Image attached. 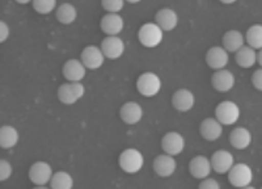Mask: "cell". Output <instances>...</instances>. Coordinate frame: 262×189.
<instances>
[{
    "instance_id": "cell-1",
    "label": "cell",
    "mask_w": 262,
    "mask_h": 189,
    "mask_svg": "<svg viewBox=\"0 0 262 189\" xmlns=\"http://www.w3.org/2000/svg\"><path fill=\"white\" fill-rule=\"evenodd\" d=\"M119 167L128 175H135L143 168L144 156L138 149H126L119 155Z\"/></svg>"
},
{
    "instance_id": "cell-2",
    "label": "cell",
    "mask_w": 262,
    "mask_h": 189,
    "mask_svg": "<svg viewBox=\"0 0 262 189\" xmlns=\"http://www.w3.org/2000/svg\"><path fill=\"white\" fill-rule=\"evenodd\" d=\"M163 38L164 32L156 23H146L138 32V39L147 49L158 48L163 42Z\"/></svg>"
},
{
    "instance_id": "cell-3",
    "label": "cell",
    "mask_w": 262,
    "mask_h": 189,
    "mask_svg": "<svg viewBox=\"0 0 262 189\" xmlns=\"http://www.w3.org/2000/svg\"><path fill=\"white\" fill-rule=\"evenodd\" d=\"M240 114H242L240 107L231 100L219 102L215 109V118L223 126L235 125L240 120Z\"/></svg>"
},
{
    "instance_id": "cell-4",
    "label": "cell",
    "mask_w": 262,
    "mask_h": 189,
    "mask_svg": "<svg viewBox=\"0 0 262 189\" xmlns=\"http://www.w3.org/2000/svg\"><path fill=\"white\" fill-rule=\"evenodd\" d=\"M138 92L144 97H155L161 91V79L151 71L143 72L137 80Z\"/></svg>"
},
{
    "instance_id": "cell-5",
    "label": "cell",
    "mask_w": 262,
    "mask_h": 189,
    "mask_svg": "<svg viewBox=\"0 0 262 189\" xmlns=\"http://www.w3.org/2000/svg\"><path fill=\"white\" fill-rule=\"evenodd\" d=\"M253 170L247 163H237L228 172L229 184L238 189L249 186L252 181H253Z\"/></svg>"
},
{
    "instance_id": "cell-6",
    "label": "cell",
    "mask_w": 262,
    "mask_h": 189,
    "mask_svg": "<svg viewBox=\"0 0 262 189\" xmlns=\"http://www.w3.org/2000/svg\"><path fill=\"white\" fill-rule=\"evenodd\" d=\"M85 87L81 83H64L58 88V99L64 105H74L84 96Z\"/></svg>"
},
{
    "instance_id": "cell-7",
    "label": "cell",
    "mask_w": 262,
    "mask_h": 189,
    "mask_svg": "<svg viewBox=\"0 0 262 189\" xmlns=\"http://www.w3.org/2000/svg\"><path fill=\"white\" fill-rule=\"evenodd\" d=\"M54 176L53 168L46 162L33 163L29 168V179L33 184L38 185H46L51 181Z\"/></svg>"
},
{
    "instance_id": "cell-8",
    "label": "cell",
    "mask_w": 262,
    "mask_h": 189,
    "mask_svg": "<svg viewBox=\"0 0 262 189\" xmlns=\"http://www.w3.org/2000/svg\"><path fill=\"white\" fill-rule=\"evenodd\" d=\"M185 144H186L185 138L177 132L167 133L161 139V149L164 154H168L170 156L180 155L184 151Z\"/></svg>"
},
{
    "instance_id": "cell-9",
    "label": "cell",
    "mask_w": 262,
    "mask_h": 189,
    "mask_svg": "<svg viewBox=\"0 0 262 189\" xmlns=\"http://www.w3.org/2000/svg\"><path fill=\"white\" fill-rule=\"evenodd\" d=\"M212 165L211 160L205 155H196L189 163V172L194 179L205 180L211 175Z\"/></svg>"
},
{
    "instance_id": "cell-10",
    "label": "cell",
    "mask_w": 262,
    "mask_h": 189,
    "mask_svg": "<svg viewBox=\"0 0 262 189\" xmlns=\"http://www.w3.org/2000/svg\"><path fill=\"white\" fill-rule=\"evenodd\" d=\"M229 62V54L228 51L222 46H212L211 49L207 50L206 53V63L210 69L219 71V70H224Z\"/></svg>"
},
{
    "instance_id": "cell-11",
    "label": "cell",
    "mask_w": 262,
    "mask_h": 189,
    "mask_svg": "<svg viewBox=\"0 0 262 189\" xmlns=\"http://www.w3.org/2000/svg\"><path fill=\"white\" fill-rule=\"evenodd\" d=\"M210 160H211L212 171L219 175L228 174L235 165V158H233L232 153H229L227 150L215 151Z\"/></svg>"
},
{
    "instance_id": "cell-12",
    "label": "cell",
    "mask_w": 262,
    "mask_h": 189,
    "mask_svg": "<svg viewBox=\"0 0 262 189\" xmlns=\"http://www.w3.org/2000/svg\"><path fill=\"white\" fill-rule=\"evenodd\" d=\"M125 42L122 38L117 37H106V38L102 39L101 42V50L104 53L105 58L107 59H118L123 55L125 53Z\"/></svg>"
},
{
    "instance_id": "cell-13",
    "label": "cell",
    "mask_w": 262,
    "mask_h": 189,
    "mask_svg": "<svg viewBox=\"0 0 262 189\" xmlns=\"http://www.w3.org/2000/svg\"><path fill=\"white\" fill-rule=\"evenodd\" d=\"M63 76L70 83H81L86 75V67L79 59H69L62 69Z\"/></svg>"
},
{
    "instance_id": "cell-14",
    "label": "cell",
    "mask_w": 262,
    "mask_h": 189,
    "mask_svg": "<svg viewBox=\"0 0 262 189\" xmlns=\"http://www.w3.org/2000/svg\"><path fill=\"white\" fill-rule=\"evenodd\" d=\"M81 62L88 70H97L104 65L105 55L101 48L97 46H86L81 51Z\"/></svg>"
},
{
    "instance_id": "cell-15",
    "label": "cell",
    "mask_w": 262,
    "mask_h": 189,
    "mask_svg": "<svg viewBox=\"0 0 262 189\" xmlns=\"http://www.w3.org/2000/svg\"><path fill=\"white\" fill-rule=\"evenodd\" d=\"M177 170V162L174 156L161 154L154 160V171L160 177H170Z\"/></svg>"
},
{
    "instance_id": "cell-16",
    "label": "cell",
    "mask_w": 262,
    "mask_h": 189,
    "mask_svg": "<svg viewBox=\"0 0 262 189\" xmlns=\"http://www.w3.org/2000/svg\"><path fill=\"white\" fill-rule=\"evenodd\" d=\"M194 104H195V96L190 90L181 88V90H177L173 93L172 105L176 111L185 113V112L191 111Z\"/></svg>"
},
{
    "instance_id": "cell-17",
    "label": "cell",
    "mask_w": 262,
    "mask_h": 189,
    "mask_svg": "<svg viewBox=\"0 0 262 189\" xmlns=\"http://www.w3.org/2000/svg\"><path fill=\"white\" fill-rule=\"evenodd\" d=\"M200 133L203 139L209 142H215L223 134V125L216 118H205L200 125Z\"/></svg>"
},
{
    "instance_id": "cell-18",
    "label": "cell",
    "mask_w": 262,
    "mask_h": 189,
    "mask_svg": "<svg viewBox=\"0 0 262 189\" xmlns=\"http://www.w3.org/2000/svg\"><path fill=\"white\" fill-rule=\"evenodd\" d=\"M119 117L127 125H137L143 118V108L135 101L125 102L121 107Z\"/></svg>"
},
{
    "instance_id": "cell-19",
    "label": "cell",
    "mask_w": 262,
    "mask_h": 189,
    "mask_svg": "<svg viewBox=\"0 0 262 189\" xmlns=\"http://www.w3.org/2000/svg\"><path fill=\"white\" fill-rule=\"evenodd\" d=\"M211 84L212 87L219 91V92H229L235 87V75L229 70H219V71L214 72V75L211 78Z\"/></svg>"
},
{
    "instance_id": "cell-20",
    "label": "cell",
    "mask_w": 262,
    "mask_h": 189,
    "mask_svg": "<svg viewBox=\"0 0 262 189\" xmlns=\"http://www.w3.org/2000/svg\"><path fill=\"white\" fill-rule=\"evenodd\" d=\"M125 23L118 13H106L101 18V29L107 37H117L123 30Z\"/></svg>"
},
{
    "instance_id": "cell-21",
    "label": "cell",
    "mask_w": 262,
    "mask_h": 189,
    "mask_svg": "<svg viewBox=\"0 0 262 189\" xmlns=\"http://www.w3.org/2000/svg\"><path fill=\"white\" fill-rule=\"evenodd\" d=\"M155 20V23L161 28L163 32H172L173 29H176L177 24H179V15L172 8H161L156 13Z\"/></svg>"
},
{
    "instance_id": "cell-22",
    "label": "cell",
    "mask_w": 262,
    "mask_h": 189,
    "mask_svg": "<svg viewBox=\"0 0 262 189\" xmlns=\"http://www.w3.org/2000/svg\"><path fill=\"white\" fill-rule=\"evenodd\" d=\"M252 133L247 128H235L229 134V143L236 150H245L252 143Z\"/></svg>"
},
{
    "instance_id": "cell-23",
    "label": "cell",
    "mask_w": 262,
    "mask_h": 189,
    "mask_svg": "<svg viewBox=\"0 0 262 189\" xmlns=\"http://www.w3.org/2000/svg\"><path fill=\"white\" fill-rule=\"evenodd\" d=\"M245 46V37L240 30H228L223 36V48L228 53H237L238 50Z\"/></svg>"
},
{
    "instance_id": "cell-24",
    "label": "cell",
    "mask_w": 262,
    "mask_h": 189,
    "mask_svg": "<svg viewBox=\"0 0 262 189\" xmlns=\"http://www.w3.org/2000/svg\"><path fill=\"white\" fill-rule=\"evenodd\" d=\"M18 132L16 128L11 125H4L2 126L0 129V146L4 150H9V149H13L16 144L18 143Z\"/></svg>"
},
{
    "instance_id": "cell-25",
    "label": "cell",
    "mask_w": 262,
    "mask_h": 189,
    "mask_svg": "<svg viewBox=\"0 0 262 189\" xmlns=\"http://www.w3.org/2000/svg\"><path fill=\"white\" fill-rule=\"evenodd\" d=\"M236 63L243 69H250L257 63V51L250 46L245 45L236 53L235 55Z\"/></svg>"
},
{
    "instance_id": "cell-26",
    "label": "cell",
    "mask_w": 262,
    "mask_h": 189,
    "mask_svg": "<svg viewBox=\"0 0 262 189\" xmlns=\"http://www.w3.org/2000/svg\"><path fill=\"white\" fill-rule=\"evenodd\" d=\"M55 15H57V18L60 24L71 25L78 18V9L75 8V6H72V4L63 3L57 8Z\"/></svg>"
},
{
    "instance_id": "cell-27",
    "label": "cell",
    "mask_w": 262,
    "mask_h": 189,
    "mask_svg": "<svg viewBox=\"0 0 262 189\" xmlns=\"http://www.w3.org/2000/svg\"><path fill=\"white\" fill-rule=\"evenodd\" d=\"M245 42L248 46H250L254 50H261L262 49V25L256 24L252 25L249 29L247 30L245 34Z\"/></svg>"
},
{
    "instance_id": "cell-28",
    "label": "cell",
    "mask_w": 262,
    "mask_h": 189,
    "mask_svg": "<svg viewBox=\"0 0 262 189\" xmlns=\"http://www.w3.org/2000/svg\"><path fill=\"white\" fill-rule=\"evenodd\" d=\"M51 189H72L74 188V179L69 172L58 171L54 174L50 181Z\"/></svg>"
},
{
    "instance_id": "cell-29",
    "label": "cell",
    "mask_w": 262,
    "mask_h": 189,
    "mask_svg": "<svg viewBox=\"0 0 262 189\" xmlns=\"http://www.w3.org/2000/svg\"><path fill=\"white\" fill-rule=\"evenodd\" d=\"M33 8L39 15H49L57 8V2L55 0H34L33 2Z\"/></svg>"
},
{
    "instance_id": "cell-30",
    "label": "cell",
    "mask_w": 262,
    "mask_h": 189,
    "mask_svg": "<svg viewBox=\"0 0 262 189\" xmlns=\"http://www.w3.org/2000/svg\"><path fill=\"white\" fill-rule=\"evenodd\" d=\"M101 6L106 12L118 13L119 11H122L125 2L123 0H102Z\"/></svg>"
},
{
    "instance_id": "cell-31",
    "label": "cell",
    "mask_w": 262,
    "mask_h": 189,
    "mask_svg": "<svg viewBox=\"0 0 262 189\" xmlns=\"http://www.w3.org/2000/svg\"><path fill=\"white\" fill-rule=\"evenodd\" d=\"M12 174H13L12 164L6 159L0 160V180L7 181L9 177L12 176Z\"/></svg>"
},
{
    "instance_id": "cell-32",
    "label": "cell",
    "mask_w": 262,
    "mask_h": 189,
    "mask_svg": "<svg viewBox=\"0 0 262 189\" xmlns=\"http://www.w3.org/2000/svg\"><path fill=\"white\" fill-rule=\"evenodd\" d=\"M198 189H222L221 183L215 179H211V177H207L205 180L201 181Z\"/></svg>"
},
{
    "instance_id": "cell-33",
    "label": "cell",
    "mask_w": 262,
    "mask_h": 189,
    "mask_svg": "<svg viewBox=\"0 0 262 189\" xmlns=\"http://www.w3.org/2000/svg\"><path fill=\"white\" fill-rule=\"evenodd\" d=\"M252 84L256 90L262 92V69H258L254 71L253 76H252Z\"/></svg>"
},
{
    "instance_id": "cell-34",
    "label": "cell",
    "mask_w": 262,
    "mask_h": 189,
    "mask_svg": "<svg viewBox=\"0 0 262 189\" xmlns=\"http://www.w3.org/2000/svg\"><path fill=\"white\" fill-rule=\"evenodd\" d=\"M9 32L11 30H9V27L6 21H0V41H7L9 37Z\"/></svg>"
},
{
    "instance_id": "cell-35",
    "label": "cell",
    "mask_w": 262,
    "mask_h": 189,
    "mask_svg": "<svg viewBox=\"0 0 262 189\" xmlns=\"http://www.w3.org/2000/svg\"><path fill=\"white\" fill-rule=\"evenodd\" d=\"M257 62H258V65L261 66V69H262V49L258 51V53H257Z\"/></svg>"
},
{
    "instance_id": "cell-36",
    "label": "cell",
    "mask_w": 262,
    "mask_h": 189,
    "mask_svg": "<svg viewBox=\"0 0 262 189\" xmlns=\"http://www.w3.org/2000/svg\"><path fill=\"white\" fill-rule=\"evenodd\" d=\"M235 0H222V4H233Z\"/></svg>"
},
{
    "instance_id": "cell-37",
    "label": "cell",
    "mask_w": 262,
    "mask_h": 189,
    "mask_svg": "<svg viewBox=\"0 0 262 189\" xmlns=\"http://www.w3.org/2000/svg\"><path fill=\"white\" fill-rule=\"evenodd\" d=\"M33 189H51V188H48L46 185H38V186H36V188H33Z\"/></svg>"
},
{
    "instance_id": "cell-38",
    "label": "cell",
    "mask_w": 262,
    "mask_h": 189,
    "mask_svg": "<svg viewBox=\"0 0 262 189\" xmlns=\"http://www.w3.org/2000/svg\"><path fill=\"white\" fill-rule=\"evenodd\" d=\"M242 189H256V188H254V186H252V185H249V186H245V188H242Z\"/></svg>"
},
{
    "instance_id": "cell-39",
    "label": "cell",
    "mask_w": 262,
    "mask_h": 189,
    "mask_svg": "<svg viewBox=\"0 0 262 189\" xmlns=\"http://www.w3.org/2000/svg\"><path fill=\"white\" fill-rule=\"evenodd\" d=\"M261 189H262V188H261Z\"/></svg>"
}]
</instances>
